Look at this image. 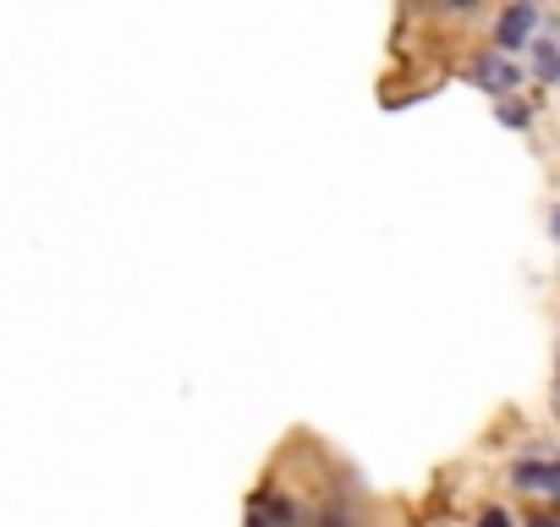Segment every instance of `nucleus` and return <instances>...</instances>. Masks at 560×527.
Here are the masks:
<instances>
[{"label": "nucleus", "mask_w": 560, "mask_h": 527, "mask_svg": "<svg viewBox=\"0 0 560 527\" xmlns=\"http://www.w3.org/2000/svg\"><path fill=\"white\" fill-rule=\"evenodd\" d=\"M527 61H533V78L538 83H560V45L555 39H533L527 45Z\"/></svg>", "instance_id": "3"}, {"label": "nucleus", "mask_w": 560, "mask_h": 527, "mask_svg": "<svg viewBox=\"0 0 560 527\" xmlns=\"http://www.w3.org/2000/svg\"><path fill=\"white\" fill-rule=\"evenodd\" d=\"M511 478H516L522 489H555V494H560V461H522Z\"/></svg>", "instance_id": "4"}, {"label": "nucleus", "mask_w": 560, "mask_h": 527, "mask_svg": "<svg viewBox=\"0 0 560 527\" xmlns=\"http://www.w3.org/2000/svg\"><path fill=\"white\" fill-rule=\"evenodd\" d=\"M527 527H560V522H555V516H538V522H527Z\"/></svg>", "instance_id": "8"}, {"label": "nucleus", "mask_w": 560, "mask_h": 527, "mask_svg": "<svg viewBox=\"0 0 560 527\" xmlns=\"http://www.w3.org/2000/svg\"><path fill=\"white\" fill-rule=\"evenodd\" d=\"M467 78H472L483 94H494V99H505V94L522 89V72H516V61H511L505 50H478L472 67H467Z\"/></svg>", "instance_id": "1"}, {"label": "nucleus", "mask_w": 560, "mask_h": 527, "mask_svg": "<svg viewBox=\"0 0 560 527\" xmlns=\"http://www.w3.org/2000/svg\"><path fill=\"white\" fill-rule=\"evenodd\" d=\"M494 116H500L505 127H522V132L533 127V105H527V99H511V94H505V99L494 105Z\"/></svg>", "instance_id": "5"}, {"label": "nucleus", "mask_w": 560, "mask_h": 527, "mask_svg": "<svg viewBox=\"0 0 560 527\" xmlns=\"http://www.w3.org/2000/svg\"><path fill=\"white\" fill-rule=\"evenodd\" d=\"M533 39H538V7H533V0H511V7L500 12V23H494V50L516 56Z\"/></svg>", "instance_id": "2"}, {"label": "nucleus", "mask_w": 560, "mask_h": 527, "mask_svg": "<svg viewBox=\"0 0 560 527\" xmlns=\"http://www.w3.org/2000/svg\"><path fill=\"white\" fill-rule=\"evenodd\" d=\"M549 220H555V225H549V231H555V236H560V209H555V214H549Z\"/></svg>", "instance_id": "9"}, {"label": "nucleus", "mask_w": 560, "mask_h": 527, "mask_svg": "<svg viewBox=\"0 0 560 527\" xmlns=\"http://www.w3.org/2000/svg\"><path fill=\"white\" fill-rule=\"evenodd\" d=\"M429 7H434V12H456V17H462V12H478L483 0H429Z\"/></svg>", "instance_id": "6"}, {"label": "nucleus", "mask_w": 560, "mask_h": 527, "mask_svg": "<svg viewBox=\"0 0 560 527\" xmlns=\"http://www.w3.org/2000/svg\"><path fill=\"white\" fill-rule=\"evenodd\" d=\"M478 527H511V516L500 505H489V511H478Z\"/></svg>", "instance_id": "7"}]
</instances>
